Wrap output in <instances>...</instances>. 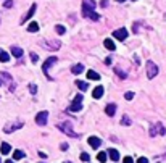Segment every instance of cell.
I'll use <instances>...</instances> for the list:
<instances>
[{"label": "cell", "instance_id": "obj_40", "mask_svg": "<svg viewBox=\"0 0 166 163\" xmlns=\"http://www.w3.org/2000/svg\"><path fill=\"white\" fill-rule=\"evenodd\" d=\"M5 163H13V162H12V160H7V162H5Z\"/></svg>", "mask_w": 166, "mask_h": 163}, {"label": "cell", "instance_id": "obj_22", "mask_svg": "<svg viewBox=\"0 0 166 163\" xmlns=\"http://www.w3.org/2000/svg\"><path fill=\"white\" fill-rule=\"evenodd\" d=\"M13 157H15V160L24 158V152H23V150H15V152H13Z\"/></svg>", "mask_w": 166, "mask_h": 163}, {"label": "cell", "instance_id": "obj_5", "mask_svg": "<svg viewBox=\"0 0 166 163\" xmlns=\"http://www.w3.org/2000/svg\"><path fill=\"white\" fill-rule=\"evenodd\" d=\"M166 132V129L163 128V124H155V126H152V129H150V136L152 137H155V136H163Z\"/></svg>", "mask_w": 166, "mask_h": 163}, {"label": "cell", "instance_id": "obj_28", "mask_svg": "<svg viewBox=\"0 0 166 163\" xmlns=\"http://www.w3.org/2000/svg\"><path fill=\"white\" fill-rule=\"evenodd\" d=\"M123 126H129L131 124V120H129V116H127V115H124V116H123Z\"/></svg>", "mask_w": 166, "mask_h": 163}, {"label": "cell", "instance_id": "obj_29", "mask_svg": "<svg viewBox=\"0 0 166 163\" xmlns=\"http://www.w3.org/2000/svg\"><path fill=\"white\" fill-rule=\"evenodd\" d=\"M116 74H119L121 79H126V77H127V74H126L124 71H121V69H118V68H116Z\"/></svg>", "mask_w": 166, "mask_h": 163}, {"label": "cell", "instance_id": "obj_38", "mask_svg": "<svg viewBox=\"0 0 166 163\" xmlns=\"http://www.w3.org/2000/svg\"><path fill=\"white\" fill-rule=\"evenodd\" d=\"M60 149H61V150H66V149H68V144H61Z\"/></svg>", "mask_w": 166, "mask_h": 163}, {"label": "cell", "instance_id": "obj_33", "mask_svg": "<svg viewBox=\"0 0 166 163\" xmlns=\"http://www.w3.org/2000/svg\"><path fill=\"white\" fill-rule=\"evenodd\" d=\"M29 90H31V94H36V92H37V86H36V84H31V86H29Z\"/></svg>", "mask_w": 166, "mask_h": 163}, {"label": "cell", "instance_id": "obj_6", "mask_svg": "<svg viewBox=\"0 0 166 163\" xmlns=\"http://www.w3.org/2000/svg\"><path fill=\"white\" fill-rule=\"evenodd\" d=\"M47 118H49V113H47V111H41V113L36 116V123L39 126H45V124H47Z\"/></svg>", "mask_w": 166, "mask_h": 163}, {"label": "cell", "instance_id": "obj_35", "mask_svg": "<svg viewBox=\"0 0 166 163\" xmlns=\"http://www.w3.org/2000/svg\"><path fill=\"white\" fill-rule=\"evenodd\" d=\"M31 58H33V61H34V63H37V61H39V57H37L36 53H31Z\"/></svg>", "mask_w": 166, "mask_h": 163}, {"label": "cell", "instance_id": "obj_41", "mask_svg": "<svg viewBox=\"0 0 166 163\" xmlns=\"http://www.w3.org/2000/svg\"><path fill=\"white\" fill-rule=\"evenodd\" d=\"M0 86H2V77H0Z\"/></svg>", "mask_w": 166, "mask_h": 163}, {"label": "cell", "instance_id": "obj_1", "mask_svg": "<svg viewBox=\"0 0 166 163\" xmlns=\"http://www.w3.org/2000/svg\"><path fill=\"white\" fill-rule=\"evenodd\" d=\"M157 74H158V66L153 61H147V76H148V79H153Z\"/></svg>", "mask_w": 166, "mask_h": 163}, {"label": "cell", "instance_id": "obj_18", "mask_svg": "<svg viewBox=\"0 0 166 163\" xmlns=\"http://www.w3.org/2000/svg\"><path fill=\"white\" fill-rule=\"evenodd\" d=\"M71 71H73V74H81L82 71H84V66H82L81 63H77V65H74L73 68H71Z\"/></svg>", "mask_w": 166, "mask_h": 163}, {"label": "cell", "instance_id": "obj_42", "mask_svg": "<svg viewBox=\"0 0 166 163\" xmlns=\"http://www.w3.org/2000/svg\"><path fill=\"white\" fill-rule=\"evenodd\" d=\"M116 2H124V0H116Z\"/></svg>", "mask_w": 166, "mask_h": 163}, {"label": "cell", "instance_id": "obj_11", "mask_svg": "<svg viewBox=\"0 0 166 163\" xmlns=\"http://www.w3.org/2000/svg\"><path fill=\"white\" fill-rule=\"evenodd\" d=\"M102 144V141L98 137H89V145L92 147V149H98Z\"/></svg>", "mask_w": 166, "mask_h": 163}, {"label": "cell", "instance_id": "obj_2", "mask_svg": "<svg viewBox=\"0 0 166 163\" xmlns=\"http://www.w3.org/2000/svg\"><path fill=\"white\" fill-rule=\"evenodd\" d=\"M58 129L60 131H63L65 134H68V136H71V137H77V132H74L73 129H71V124L69 123H61V124H58Z\"/></svg>", "mask_w": 166, "mask_h": 163}, {"label": "cell", "instance_id": "obj_19", "mask_svg": "<svg viewBox=\"0 0 166 163\" xmlns=\"http://www.w3.org/2000/svg\"><path fill=\"white\" fill-rule=\"evenodd\" d=\"M103 44H105V47H106L108 50H111V52L116 49V47H115V42L111 41V39H105V42H103Z\"/></svg>", "mask_w": 166, "mask_h": 163}, {"label": "cell", "instance_id": "obj_30", "mask_svg": "<svg viewBox=\"0 0 166 163\" xmlns=\"http://www.w3.org/2000/svg\"><path fill=\"white\" fill-rule=\"evenodd\" d=\"M124 98H126V100H132V98H134V92H126Z\"/></svg>", "mask_w": 166, "mask_h": 163}, {"label": "cell", "instance_id": "obj_31", "mask_svg": "<svg viewBox=\"0 0 166 163\" xmlns=\"http://www.w3.org/2000/svg\"><path fill=\"white\" fill-rule=\"evenodd\" d=\"M89 158H90L89 153H85V152H84V153H81V160H82V162H89Z\"/></svg>", "mask_w": 166, "mask_h": 163}, {"label": "cell", "instance_id": "obj_32", "mask_svg": "<svg viewBox=\"0 0 166 163\" xmlns=\"http://www.w3.org/2000/svg\"><path fill=\"white\" fill-rule=\"evenodd\" d=\"M3 7H5V8H12V7H13V0H7V2L3 3Z\"/></svg>", "mask_w": 166, "mask_h": 163}, {"label": "cell", "instance_id": "obj_25", "mask_svg": "<svg viewBox=\"0 0 166 163\" xmlns=\"http://www.w3.org/2000/svg\"><path fill=\"white\" fill-rule=\"evenodd\" d=\"M21 126H23V124H21V123H18V124H15V126H7L3 131H5V132H12L13 129H20Z\"/></svg>", "mask_w": 166, "mask_h": 163}, {"label": "cell", "instance_id": "obj_9", "mask_svg": "<svg viewBox=\"0 0 166 163\" xmlns=\"http://www.w3.org/2000/svg\"><path fill=\"white\" fill-rule=\"evenodd\" d=\"M36 8H37V5H36V3H33V5H31V8H29V12L26 13L24 16H23V20H21V23H26V21H28L29 18L33 16L34 13H36Z\"/></svg>", "mask_w": 166, "mask_h": 163}, {"label": "cell", "instance_id": "obj_26", "mask_svg": "<svg viewBox=\"0 0 166 163\" xmlns=\"http://www.w3.org/2000/svg\"><path fill=\"white\" fill-rule=\"evenodd\" d=\"M97 158H98V162L105 163V162H106V153H105V152H100V153L97 155Z\"/></svg>", "mask_w": 166, "mask_h": 163}, {"label": "cell", "instance_id": "obj_39", "mask_svg": "<svg viewBox=\"0 0 166 163\" xmlns=\"http://www.w3.org/2000/svg\"><path fill=\"white\" fill-rule=\"evenodd\" d=\"M105 63H106V65H111V57L105 58Z\"/></svg>", "mask_w": 166, "mask_h": 163}, {"label": "cell", "instance_id": "obj_17", "mask_svg": "<svg viewBox=\"0 0 166 163\" xmlns=\"http://www.w3.org/2000/svg\"><path fill=\"white\" fill-rule=\"evenodd\" d=\"M12 55L16 58H21L23 57V49H20V47H13L12 49Z\"/></svg>", "mask_w": 166, "mask_h": 163}, {"label": "cell", "instance_id": "obj_21", "mask_svg": "<svg viewBox=\"0 0 166 163\" xmlns=\"http://www.w3.org/2000/svg\"><path fill=\"white\" fill-rule=\"evenodd\" d=\"M8 60H10L8 53H7V52H3V50H0V61H2V63H7Z\"/></svg>", "mask_w": 166, "mask_h": 163}, {"label": "cell", "instance_id": "obj_4", "mask_svg": "<svg viewBox=\"0 0 166 163\" xmlns=\"http://www.w3.org/2000/svg\"><path fill=\"white\" fill-rule=\"evenodd\" d=\"M82 15H84L85 18H89V20H94V21L100 20V16H98L97 13L94 12L92 8H87V7H82Z\"/></svg>", "mask_w": 166, "mask_h": 163}, {"label": "cell", "instance_id": "obj_8", "mask_svg": "<svg viewBox=\"0 0 166 163\" xmlns=\"http://www.w3.org/2000/svg\"><path fill=\"white\" fill-rule=\"evenodd\" d=\"M113 36H115V39H118V41H124L126 37H127V31H126L124 28L116 29V31L113 33Z\"/></svg>", "mask_w": 166, "mask_h": 163}, {"label": "cell", "instance_id": "obj_24", "mask_svg": "<svg viewBox=\"0 0 166 163\" xmlns=\"http://www.w3.org/2000/svg\"><path fill=\"white\" fill-rule=\"evenodd\" d=\"M76 86L79 87L81 90H87V87H89V86H87V82H84V81H79V79L76 81Z\"/></svg>", "mask_w": 166, "mask_h": 163}, {"label": "cell", "instance_id": "obj_43", "mask_svg": "<svg viewBox=\"0 0 166 163\" xmlns=\"http://www.w3.org/2000/svg\"><path fill=\"white\" fill-rule=\"evenodd\" d=\"M68 163H69V162H68Z\"/></svg>", "mask_w": 166, "mask_h": 163}, {"label": "cell", "instance_id": "obj_12", "mask_svg": "<svg viewBox=\"0 0 166 163\" xmlns=\"http://www.w3.org/2000/svg\"><path fill=\"white\" fill-rule=\"evenodd\" d=\"M44 45L47 47V50H58L60 42H58V41H55V42H44Z\"/></svg>", "mask_w": 166, "mask_h": 163}, {"label": "cell", "instance_id": "obj_36", "mask_svg": "<svg viewBox=\"0 0 166 163\" xmlns=\"http://www.w3.org/2000/svg\"><path fill=\"white\" fill-rule=\"evenodd\" d=\"M137 163H148V160H147L145 157H140V158L137 160Z\"/></svg>", "mask_w": 166, "mask_h": 163}, {"label": "cell", "instance_id": "obj_16", "mask_svg": "<svg viewBox=\"0 0 166 163\" xmlns=\"http://www.w3.org/2000/svg\"><path fill=\"white\" fill-rule=\"evenodd\" d=\"M87 77H89V79H94V81H98V79H100V74H98L97 71L89 69V71H87Z\"/></svg>", "mask_w": 166, "mask_h": 163}, {"label": "cell", "instance_id": "obj_34", "mask_svg": "<svg viewBox=\"0 0 166 163\" xmlns=\"http://www.w3.org/2000/svg\"><path fill=\"white\" fill-rule=\"evenodd\" d=\"M123 163H134V160H132V157H126V158L123 160Z\"/></svg>", "mask_w": 166, "mask_h": 163}, {"label": "cell", "instance_id": "obj_15", "mask_svg": "<svg viewBox=\"0 0 166 163\" xmlns=\"http://www.w3.org/2000/svg\"><path fill=\"white\" fill-rule=\"evenodd\" d=\"M10 150H12V147H10V144H7V142H2V145H0V152H2V155H7V153H10Z\"/></svg>", "mask_w": 166, "mask_h": 163}, {"label": "cell", "instance_id": "obj_10", "mask_svg": "<svg viewBox=\"0 0 166 163\" xmlns=\"http://www.w3.org/2000/svg\"><path fill=\"white\" fill-rule=\"evenodd\" d=\"M103 92H105V89H103V86H97L95 89L92 90V97L94 98H100L102 95H103Z\"/></svg>", "mask_w": 166, "mask_h": 163}, {"label": "cell", "instance_id": "obj_3", "mask_svg": "<svg viewBox=\"0 0 166 163\" xmlns=\"http://www.w3.org/2000/svg\"><path fill=\"white\" fill-rule=\"evenodd\" d=\"M82 108V95L77 94L76 97H74V102L71 103V107H69V110L71 111H79Z\"/></svg>", "mask_w": 166, "mask_h": 163}, {"label": "cell", "instance_id": "obj_7", "mask_svg": "<svg viewBox=\"0 0 166 163\" xmlns=\"http://www.w3.org/2000/svg\"><path fill=\"white\" fill-rule=\"evenodd\" d=\"M55 61H57V58L55 57H50V58H47L45 60V63H44V66H42V69H44V74H47V77L50 79V76H49V68L52 65H55Z\"/></svg>", "mask_w": 166, "mask_h": 163}, {"label": "cell", "instance_id": "obj_27", "mask_svg": "<svg viewBox=\"0 0 166 163\" xmlns=\"http://www.w3.org/2000/svg\"><path fill=\"white\" fill-rule=\"evenodd\" d=\"M55 29H57V33H58V34H65V33H66L65 26H61V24H57V26H55Z\"/></svg>", "mask_w": 166, "mask_h": 163}, {"label": "cell", "instance_id": "obj_20", "mask_svg": "<svg viewBox=\"0 0 166 163\" xmlns=\"http://www.w3.org/2000/svg\"><path fill=\"white\" fill-rule=\"evenodd\" d=\"M82 7H87V8H95V2H94V0H84V2H82Z\"/></svg>", "mask_w": 166, "mask_h": 163}, {"label": "cell", "instance_id": "obj_13", "mask_svg": "<svg viewBox=\"0 0 166 163\" xmlns=\"http://www.w3.org/2000/svg\"><path fill=\"white\" fill-rule=\"evenodd\" d=\"M105 113L108 115V116H113V115L116 113V105H115V103H110V105H106Z\"/></svg>", "mask_w": 166, "mask_h": 163}, {"label": "cell", "instance_id": "obj_37", "mask_svg": "<svg viewBox=\"0 0 166 163\" xmlns=\"http://www.w3.org/2000/svg\"><path fill=\"white\" fill-rule=\"evenodd\" d=\"M100 5L103 7V8H105L106 5H108V0H102V2H100Z\"/></svg>", "mask_w": 166, "mask_h": 163}, {"label": "cell", "instance_id": "obj_14", "mask_svg": "<svg viewBox=\"0 0 166 163\" xmlns=\"http://www.w3.org/2000/svg\"><path fill=\"white\" fill-rule=\"evenodd\" d=\"M108 155H110V158L113 160V162H118V160H119V152H118L116 149H110Z\"/></svg>", "mask_w": 166, "mask_h": 163}, {"label": "cell", "instance_id": "obj_23", "mask_svg": "<svg viewBox=\"0 0 166 163\" xmlns=\"http://www.w3.org/2000/svg\"><path fill=\"white\" fill-rule=\"evenodd\" d=\"M28 31L29 33H37V31H39V24H37V23H31V24L28 26Z\"/></svg>", "mask_w": 166, "mask_h": 163}]
</instances>
